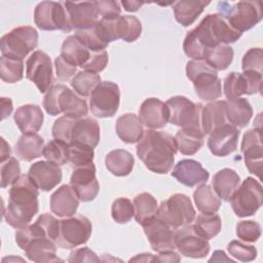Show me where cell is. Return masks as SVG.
Wrapping results in <instances>:
<instances>
[{"label": "cell", "mask_w": 263, "mask_h": 263, "mask_svg": "<svg viewBox=\"0 0 263 263\" xmlns=\"http://www.w3.org/2000/svg\"><path fill=\"white\" fill-rule=\"evenodd\" d=\"M241 33L233 29L220 13L208 14L197 27L189 31L183 42V49L192 60H203L205 52L220 44L236 42Z\"/></svg>", "instance_id": "1"}, {"label": "cell", "mask_w": 263, "mask_h": 263, "mask_svg": "<svg viewBox=\"0 0 263 263\" xmlns=\"http://www.w3.org/2000/svg\"><path fill=\"white\" fill-rule=\"evenodd\" d=\"M136 151L138 157L149 171L156 174H166L174 165L178 150L173 136L149 128L144 130Z\"/></svg>", "instance_id": "2"}, {"label": "cell", "mask_w": 263, "mask_h": 263, "mask_svg": "<svg viewBox=\"0 0 263 263\" xmlns=\"http://www.w3.org/2000/svg\"><path fill=\"white\" fill-rule=\"evenodd\" d=\"M38 195L39 189L29 175H21L9 190L8 204L3 213L6 223L15 229L28 226L38 213Z\"/></svg>", "instance_id": "3"}, {"label": "cell", "mask_w": 263, "mask_h": 263, "mask_svg": "<svg viewBox=\"0 0 263 263\" xmlns=\"http://www.w3.org/2000/svg\"><path fill=\"white\" fill-rule=\"evenodd\" d=\"M15 242L33 262L62 261L57 256V242L49 237L46 229L38 220L34 224L17 229Z\"/></svg>", "instance_id": "4"}, {"label": "cell", "mask_w": 263, "mask_h": 263, "mask_svg": "<svg viewBox=\"0 0 263 263\" xmlns=\"http://www.w3.org/2000/svg\"><path fill=\"white\" fill-rule=\"evenodd\" d=\"M43 107L51 116L64 113V116L78 119L85 117L88 113L86 101L61 83L53 84L46 91L43 98Z\"/></svg>", "instance_id": "5"}, {"label": "cell", "mask_w": 263, "mask_h": 263, "mask_svg": "<svg viewBox=\"0 0 263 263\" xmlns=\"http://www.w3.org/2000/svg\"><path fill=\"white\" fill-rule=\"evenodd\" d=\"M186 76L192 81L195 93L202 101H216L222 96V82L218 72L204 60H190L186 65Z\"/></svg>", "instance_id": "6"}, {"label": "cell", "mask_w": 263, "mask_h": 263, "mask_svg": "<svg viewBox=\"0 0 263 263\" xmlns=\"http://www.w3.org/2000/svg\"><path fill=\"white\" fill-rule=\"evenodd\" d=\"M218 9L230 26L241 34L255 27L263 16L261 2L257 0L238 1L233 5L228 2H219Z\"/></svg>", "instance_id": "7"}, {"label": "cell", "mask_w": 263, "mask_h": 263, "mask_svg": "<svg viewBox=\"0 0 263 263\" xmlns=\"http://www.w3.org/2000/svg\"><path fill=\"white\" fill-rule=\"evenodd\" d=\"M168 111V121L181 128L202 132L201 112L203 105L193 103L183 96H175L166 102Z\"/></svg>", "instance_id": "8"}, {"label": "cell", "mask_w": 263, "mask_h": 263, "mask_svg": "<svg viewBox=\"0 0 263 263\" xmlns=\"http://www.w3.org/2000/svg\"><path fill=\"white\" fill-rule=\"evenodd\" d=\"M234 214L239 218L253 216L263 203V188L259 181L248 177L233 192L230 199Z\"/></svg>", "instance_id": "9"}, {"label": "cell", "mask_w": 263, "mask_h": 263, "mask_svg": "<svg viewBox=\"0 0 263 263\" xmlns=\"http://www.w3.org/2000/svg\"><path fill=\"white\" fill-rule=\"evenodd\" d=\"M157 217L174 229H178L194 221L195 210L186 194L175 193L158 205Z\"/></svg>", "instance_id": "10"}, {"label": "cell", "mask_w": 263, "mask_h": 263, "mask_svg": "<svg viewBox=\"0 0 263 263\" xmlns=\"http://www.w3.org/2000/svg\"><path fill=\"white\" fill-rule=\"evenodd\" d=\"M38 45V32L31 26L12 29L1 37V53L4 57L24 60Z\"/></svg>", "instance_id": "11"}, {"label": "cell", "mask_w": 263, "mask_h": 263, "mask_svg": "<svg viewBox=\"0 0 263 263\" xmlns=\"http://www.w3.org/2000/svg\"><path fill=\"white\" fill-rule=\"evenodd\" d=\"M91 230V222L83 215L64 218L60 220V232L55 242L62 249H74L87 242Z\"/></svg>", "instance_id": "12"}, {"label": "cell", "mask_w": 263, "mask_h": 263, "mask_svg": "<svg viewBox=\"0 0 263 263\" xmlns=\"http://www.w3.org/2000/svg\"><path fill=\"white\" fill-rule=\"evenodd\" d=\"M35 25L43 31L61 30L71 32V26L64 2L42 1L37 4L34 10Z\"/></svg>", "instance_id": "13"}, {"label": "cell", "mask_w": 263, "mask_h": 263, "mask_svg": "<svg viewBox=\"0 0 263 263\" xmlns=\"http://www.w3.org/2000/svg\"><path fill=\"white\" fill-rule=\"evenodd\" d=\"M89 97V109L96 117H112L119 108L120 89L114 82L101 81Z\"/></svg>", "instance_id": "14"}, {"label": "cell", "mask_w": 263, "mask_h": 263, "mask_svg": "<svg viewBox=\"0 0 263 263\" xmlns=\"http://www.w3.org/2000/svg\"><path fill=\"white\" fill-rule=\"evenodd\" d=\"M223 90L227 100L237 99L242 95L260 93L262 90V73L254 71L230 72L224 79Z\"/></svg>", "instance_id": "15"}, {"label": "cell", "mask_w": 263, "mask_h": 263, "mask_svg": "<svg viewBox=\"0 0 263 263\" xmlns=\"http://www.w3.org/2000/svg\"><path fill=\"white\" fill-rule=\"evenodd\" d=\"M26 77L40 92H46L53 85V70L48 54L42 50L34 51L26 62Z\"/></svg>", "instance_id": "16"}, {"label": "cell", "mask_w": 263, "mask_h": 263, "mask_svg": "<svg viewBox=\"0 0 263 263\" xmlns=\"http://www.w3.org/2000/svg\"><path fill=\"white\" fill-rule=\"evenodd\" d=\"M176 249L185 257L199 259L209 254L210 243L195 231L193 224H188L176 231Z\"/></svg>", "instance_id": "17"}, {"label": "cell", "mask_w": 263, "mask_h": 263, "mask_svg": "<svg viewBox=\"0 0 263 263\" xmlns=\"http://www.w3.org/2000/svg\"><path fill=\"white\" fill-rule=\"evenodd\" d=\"M96 173L93 162L74 167L70 178V185L76 191L80 201L87 202L97 197L100 191V184Z\"/></svg>", "instance_id": "18"}, {"label": "cell", "mask_w": 263, "mask_h": 263, "mask_svg": "<svg viewBox=\"0 0 263 263\" xmlns=\"http://www.w3.org/2000/svg\"><path fill=\"white\" fill-rule=\"evenodd\" d=\"M151 249L157 253L176 249V229L157 216L142 224Z\"/></svg>", "instance_id": "19"}, {"label": "cell", "mask_w": 263, "mask_h": 263, "mask_svg": "<svg viewBox=\"0 0 263 263\" xmlns=\"http://www.w3.org/2000/svg\"><path fill=\"white\" fill-rule=\"evenodd\" d=\"M240 151L247 168L251 174L261 179L262 173V135L260 128H252L245 133L240 145Z\"/></svg>", "instance_id": "20"}, {"label": "cell", "mask_w": 263, "mask_h": 263, "mask_svg": "<svg viewBox=\"0 0 263 263\" xmlns=\"http://www.w3.org/2000/svg\"><path fill=\"white\" fill-rule=\"evenodd\" d=\"M238 137V128L230 123H225L210 134L208 147L213 155L224 157L236 150Z\"/></svg>", "instance_id": "21"}, {"label": "cell", "mask_w": 263, "mask_h": 263, "mask_svg": "<svg viewBox=\"0 0 263 263\" xmlns=\"http://www.w3.org/2000/svg\"><path fill=\"white\" fill-rule=\"evenodd\" d=\"M112 41L122 39L125 42L136 41L142 33V24L135 15H119L110 21L102 20Z\"/></svg>", "instance_id": "22"}, {"label": "cell", "mask_w": 263, "mask_h": 263, "mask_svg": "<svg viewBox=\"0 0 263 263\" xmlns=\"http://www.w3.org/2000/svg\"><path fill=\"white\" fill-rule=\"evenodd\" d=\"M67 10L69 23L72 30L79 31L91 27L97 23L99 13L95 1L82 2H64Z\"/></svg>", "instance_id": "23"}, {"label": "cell", "mask_w": 263, "mask_h": 263, "mask_svg": "<svg viewBox=\"0 0 263 263\" xmlns=\"http://www.w3.org/2000/svg\"><path fill=\"white\" fill-rule=\"evenodd\" d=\"M29 177L41 191H50L62 181V170L59 164L48 160L34 162L28 172Z\"/></svg>", "instance_id": "24"}, {"label": "cell", "mask_w": 263, "mask_h": 263, "mask_svg": "<svg viewBox=\"0 0 263 263\" xmlns=\"http://www.w3.org/2000/svg\"><path fill=\"white\" fill-rule=\"evenodd\" d=\"M172 176L181 184L187 187H193L204 184L209 180V172L200 162L194 159H182L175 164Z\"/></svg>", "instance_id": "25"}, {"label": "cell", "mask_w": 263, "mask_h": 263, "mask_svg": "<svg viewBox=\"0 0 263 263\" xmlns=\"http://www.w3.org/2000/svg\"><path fill=\"white\" fill-rule=\"evenodd\" d=\"M100 142V125L91 117H82L74 119L71 125L69 143H80L96 148Z\"/></svg>", "instance_id": "26"}, {"label": "cell", "mask_w": 263, "mask_h": 263, "mask_svg": "<svg viewBox=\"0 0 263 263\" xmlns=\"http://www.w3.org/2000/svg\"><path fill=\"white\" fill-rule=\"evenodd\" d=\"M139 118L143 125L151 129L162 128L168 121L166 104L156 98L146 99L139 110Z\"/></svg>", "instance_id": "27"}, {"label": "cell", "mask_w": 263, "mask_h": 263, "mask_svg": "<svg viewBox=\"0 0 263 263\" xmlns=\"http://www.w3.org/2000/svg\"><path fill=\"white\" fill-rule=\"evenodd\" d=\"M79 197L71 185H62L50 196V210L61 218L74 216L79 205Z\"/></svg>", "instance_id": "28"}, {"label": "cell", "mask_w": 263, "mask_h": 263, "mask_svg": "<svg viewBox=\"0 0 263 263\" xmlns=\"http://www.w3.org/2000/svg\"><path fill=\"white\" fill-rule=\"evenodd\" d=\"M13 119L23 135L37 134L43 124L44 115L38 105L26 104L16 109Z\"/></svg>", "instance_id": "29"}, {"label": "cell", "mask_w": 263, "mask_h": 263, "mask_svg": "<svg viewBox=\"0 0 263 263\" xmlns=\"http://www.w3.org/2000/svg\"><path fill=\"white\" fill-rule=\"evenodd\" d=\"M74 35L91 51L105 50L111 42L109 34L101 20L87 29L75 31Z\"/></svg>", "instance_id": "30"}, {"label": "cell", "mask_w": 263, "mask_h": 263, "mask_svg": "<svg viewBox=\"0 0 263 263\" xmlns=\"http://www.w3.org/2000/svg\"><path fill=\"white\" fill-rule=\"evenodd\" d=\"M116 134L119 139L127 144H135L140 141L144 134L143 123L139 116L134 113H126L116 120Z\"/></svg>", "instance_id": "31"}, {"label": "cell", "mask_w": 263, "mask_h": 263, "mask_svg": "<svg viewBox=\"0 0 263 263\" xmlns=\"http://www.w3.org/2000/svg\"><path fill=\"white\" fill-rule=\"evenodd\" d=\"M228 123L226 117V101H212L203 106L201 112V127L205 135H210L217 127Z\"/></svg>", "instance_id": "32"}, {"label": "cell", "mask_w": 263, "mask_h": 263, "mask_svg": "<svg viewBox=\"0 0 263 263\" xmlns=\"http://www.w3.org/2000/svg\"><path fill=\"white\" fill-rule=\"evenodd\" d=\"M210 1L181 0L173 2V10L176 21L183 27L192 25L201 14Z\"/></svg>", "instance_id": "33"}, {"label": "cell", "mask_w": 263, "mask_h": 263, "mask_svg": "<svg viewBox=\"0 0 263 263\" xmlns=\"http://www.w3.org/2000/svg\"><path fill=\"white\" fill-rule=\"evenodd\" d=\"M212 184L217 195L221 199L229 201L231 195L240 184V178L234 170L225 167L214 175Z\"/></svg>", "instance_id": "34"}, {"label": "cell", "mask_w": 263, "mask_h": 263, "mask_svg": "<svg viewBox=\"0 0 263 263\" xmlns=\"http://www.w3.org/2000/svg\"><path fill=\"white\" fill-rule=\"evenodd\" d=\"M253 116L251 103L245 98L226 101V117L228 123L235 127H246Z\"/></svg>", "instance_id": "35"}, {"label": "cell", "mask_w": 263, "mask_h": 263, "mask_svg": "<svg viewBox=\"0 0 263 263\" xmlns=\"http://www.w3.org/2000/svg\"><path fill=\"white\" fill-rule=\"evenodd\" d=\"M44 140L37 134L22 135L14 146L15 155L24 161H32L43 155Z\"/></svg>", "instance_id": "36"}, {"label": "cell", "mask_w": 263, "mask_h": 263, "mask_svg": "<svg viewBox=\"0 0 263 263\" xmlns=\"http://www.w3.org/2000/svg\"><path fill=\"white\" fill-rule=\"evenodd\" d=\"M105 164L112 175L124 177L132 173L135 164V158L132 153L124 149H115L106 155Z\"/></svg>", "instance_id": "37"}, {"label": "cell", "mask_w": 263, "mask_h": 263, "mask_svg": "<svg viewBox=\"0 0 263 263\" xmlns=\"http://www.w3.org/2000/svg\"><path fill=\"white\" fill-rule=\"evenodd\" d=\"M91 50H89L75 35L68 36L64 40L61 48V55L80 68L87 62Z\"/></svg>", "instance_id": "38"}, {"label": "cell", "mask_w": 263, "mask_h": 263, "mask_svg": "<svg viewBox=\"0 0 263 263\" xmlns=\"http://www.w3.org/2000/svg\"><path fill=\"white\" fill-rule=\"evenodd\" d=\"M203 133L187 128H181L174 137L177 150L184 155L195 154L203 145Z\"/></svg>", "instance_id": "39"}, {"label": "cell", "mask_w": 263, "mask_h": 263, "mask_svg": "<svg viewBox=\"0 0 263 263\" xmlns=\"http://www.w3.org/2000/svg\"><path fill=\"white\" fill-rule=\"evenodd\" d=\"M193 199L197 210L202 214H215L221 206V198L217 195L215 190L206 184H201L195 189Z\"/></svg>", "instance_id": "40"}, {"label": "cell", "mask_w": 263, "mask_h": 263, "mask_svg": "<svg viewBox=\"0 0 263 263\" xmlns=\"http://www.w3.org/2000/svg\"><path fill=\"white\" fill-rule=\"evenodd\" d=\"M133 204L135 210L134 217L140 225L157 216L158 203L151 193L143 192L138 194L134 198Z\"/></svg>", "instance_id": "41"}, {"label": "cell", "mask_w": 263, "mask_h": 263, "mask_svg": "<svg viewBox=\"0 0 263 263\" xmlns=\"http://www.w3.org/2000/svg\"><path fill=\"white\" fill-rule=\"evenodd\" d=\"M234 51L233 48L228 44H220L216 47L209 49L203 60L208 65H210L214 70L222 71L228 68L233 61Z\"/></svg>", "instance_id": "42"}, {"label": "cell", "mask_w": 263, "mask_h": 263, "mask_svg": "<svg viewBox=\"0 0 263 263\" xmlns=\"http://www.w3.org/2000/svg\"><path fill=\"white\" fill-rule=\"evenodd\" d=\"M101 83V77L98 73L90 71H80L71 79V86L80 97L86 98L91 95L93 89Z\"/></svg>", "instance_id": "43"}, {"label": "cell", "mask_w": 263, "mask_h": 263, "mask_svg": "<svg viewBox=\"0 0 263 263\" xmlns=\"http://www.w3.org/2000/svg\"><path fill=\"white\" fill-rule=\"evenodd\" d=\"M193 227L195 231L205 239L215 237L222 228V222L219 215L215 214H200L194 221Z\"/></svg>", "instance_id": "44"}, {"label": "cell", "mask_w": 263, "mask_h": 263, "mask_svg": "<svg viewBox=\"0 0 263 263\" xmlns=\"http://www.w3.org/2000/svg\"><path fill=\"white\" fill-rule=\"evenodd\" d=\"M0 77L6 83H15L24 77V62L20 59L2 55L0 58Z\"/></svg>", "instance_id": "45"}, {"label": "cell", "mask_w": 263, "mask_h": 263, "mask_svg": "<svg viewBox=\"0 0 263 263\" xmlns=\"http://www.w3.org/2000/svg\"><path fill=\"white\" fill-rule=\"evenodd\" d=\"M95 156L93 148L80 143L68 144V162L74 167L92 162Z\"/></svg>", "instance_id": "46"}, {"label": "cell", "mask_w": 263, "mask_h": 263, "mask_svg": "<svg viewBox=\"0 0 263 263\" xmlns=\"http://www.w3.org/2000/svg\"><path fill=\"white\" fill-rule=\"evenodd\" d=\"M43 156L55 164H66L68 163V144L53 139L44 146Z\"/></svg>", "instance_id": "47"}, {"label": "cell", "mask_w": 263, "mask_h": 263, "mask_svg": "<svg viewBox=\"0 0 263 263\" xmlns=\"http://www.w3.org/2000/svg\"><path fill=\"white\" fill-rule=\"evenodd\" d=\"M111 215L113 220L118 224H124L132 220L135 215L134 204L126 197L115 199L111 206Z\"/></svg>", "instance_id": "48"}, {"label": "cell", "mask_w": 263, "mask_h": 263, "mask_svg": "<svg viewBox=\"0 0 263 263\" xmlns=\"http://www.w3.org/2000/svg\"><path fill=\"white\" fill-rule=\"evenodd\" d=\"M20 162L15 157H9L1 162L0 166V186L6 188L12 185L21 177Z\"/></svg>", "instance_id": "49"}, {"label": "cell", "mask_w": 263, "mask_h": 263, "mask_svg": "<svg viewBox=\"0 0 263 263\" xmlns=\"http://www.w3.org/2000/svg\"><path fill=\"white\" fill-rule=\"evenodd\" d=\"M228 253L241 262H251L257 257V249L239 240H231L227 246Z\"/></svg>", "instance_id": "50"}, {"label": "cell", "mask_w": 263, "mask_h": 263, "mask_svg": "<svg viewBox=\"0 0 263 263\" xmlns=\"http://www.w3.org/2000/svg\"><path fill=\"white\" fill-rule=\"evenodd\" d=\"M236 235L246 242H255L261 236V226L253 220H243L236 225Z\"/></svg>", "instance_id": "51"}, {"label": "cell", "mask_w": 263, "mask_h": 263, "mask_svg": "<svg viewBox=\"0 0 263 263\" xmlns=\"http://www.w3.org/2000/svg\"><path fill=\"white\" fill-rule=\"evenodd\" d=\"M263 51L260 47L250 48L243 55L241 62L242 71H254L262 73Z\"/></svg>", "instance_id": "52"}, {"label": "cell", "mask_w": 263, "mask_h": 263, "mask_svg": "<svg viewBox=\"0 0 263 263\" xmlns=\"http://www.w3.org/2000/svg\"><path fill=\"white\" fill-rule=\"evenodd\" d=\"M99 15L102 20L110 21L118 17L121 12L120 3L114 0H100L95 1Z\"/></svg>", "instance_id": "53"}, {"label": "cell", "mask_w": 263, "mask_h": 263, "mask_svg": "<svg viewBox=\"0 0 263 263\" xmlns=\"http://www.w3.org/2000/svg\"><path fill=\"white\" fill-rule=\"evenodd\" d=\"M107 64H108V52L106 50L91 51L89 59L82 66V69L85 71L100 73L106 68Z\"/></svg>", "instance_id": "54"}, {"label": "cell", "mask_w": 263, "mask_h": 263, "mask_svg": "<svg viewBox=\"0 0 263 263\" xmlns=\"http://www.w3.org/2000/svg\"><path fill=\"white\" fill-rule=\"evenodd\" d=\"M54 66H55V73H57V78L61 81H67L73 78L76 73L77 67L66 60L64 57L61 54L55 58L54 60Z\"/></svg>", "instance_id": "55"}, {"label": "cell", "mask_w": 263, "mask_h": 263, "mask_svg": "<svg viewBox=\"0 0 263 263\" xmlns=\"http://www.w3.org/2000/svg\"><path fill=\"white\" fill-rule=\"evenodd\" d=\"M100 258L89 248H80L71 252L68 262H99Z\"/></svg>", "instance_id": "56"}, {"label": "cell", "mask_w": 263, "mask_h": 263, "mask_svg": "<svg viewBox=\"0 0 263 263\" xmlns=\"http://www.w3.org/2000/svg\"><path fill=\"white\" fill-rule=\"evenodd\" d=\"M156 257V261L158 262H180L181 257L174 250L159 252Z\"/></svg>", "instance_id": "57"}, {"label": "cell", "mask_w": 263, "mask_h": 263, "mask_svg": "<svg viewBox=\"0 0 263 263\" xmlns=\"http://www.w3.org/2000/svg\"><path fill=\"white\" fill-rule=\"evenodd\" d=\"M1 112H2V119L8 117L12 112V101L9 98H1Z\"/></svg>", "instance_id": "58"}, {"label": "cell", "mask_w": 263, "mask_h": 263, "mask_svg": "<svg viewBox=\"0 0 263 263\" xmlns=\"http://www.w3.org/2000/svg\"><path fill=\"white\" fill-rule=\"evenodd\" d=\"M124 10L126 11H129V12H134V11H137L139 10V8L145 4V2H142V1H122L121 2Z\"/></svg>", "instance_id": "59"}, {"label": "cell", "mask_w": 263, "mask_h": 263, "mask_svg": "<svg viewBox=\"0 0 263 263\" xmlns=\"http://www.w3.org/2000/svg\"><path fill=\"white\" fill-rule=\"evenodd\" d=\"M1 143H2V147H1V158H0V162L8 159L9 157H11V149L10 146L6 143V141L1 138Z\"/></svg>", "instance_id": "60"}, {"label": "cell", "mask_w": 263, "mask_h": 263, "mask_svg": "<svg viewBox=\"0 0 263 263\" xmlns=\"http://www.w3.org/2000/svg\"><path fill=\"white\" fill-rule=\"evenodd\" d=\"M156 261V257L153 256L152 254H140L139 256L130 259V261Z\"/></svg>", "instance_id": "61"}]
</instances>
